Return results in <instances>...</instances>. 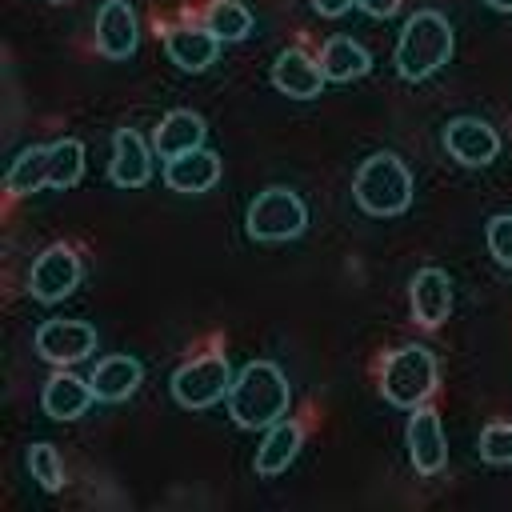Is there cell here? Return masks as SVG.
<instances>
[{
  "instance_id": "ba28073f",
  "label": "cell",
  "mask_w": 512,
  "mask_h": 512,
  "mask_svg": "<svg viewBox=\"0 0 512 512\" xmlns=\"http://www.w3.org/2000/svg\"><path fill=\"white\" fill-rule=\"evenodd\" d=\"M36 352H40V360H48L56 368H72L96 352V328L88 320L52 316L36 328Z\"/></svg>"
},
{
  "instance_id": "7402d4cb",
  "label": "cell",
  "mask_w": 512,
  "mask_h": 512,
  "mask_svg": "<svg viewBox=\"0 0 512 512\" xmlns=\"http://www.w3.org/2000/svg\"><path fill=\"white\" fill-rule=\"evenodd\" d=\"M4 184H8V196H32V192L48 188V144H28L12 160Z\"/></svg>"
},
{
  "instance_id": "3957f363",
  "label": "cell",
  "mask_w": 512,
  "mask_h": 512,
  "mask_svg": "<svg viewBox=\"0 0 512 512\" xmlns=\"http://www.w3.org/2000/svg\"><path fill=\"white\" fill-rule=\"evenodd\" d=\"M412 192H416L412 172L396 152H372L352 176V200L360 204V212L380 220L408 212Z\"/></svg>"
},
{
  "instance_id": "8fae6325",
  "label": "cell",
  "mask_w": 512,
  "mask_h": 512,
  "mask_svg": "<svg viewBox=\"0 0 512 512\" xmlns=\"http://www.w3.org/2000/svg\"><path fill=\"white\" fill-rule=\"evenodd\" d=\"M404 444H408V460H412V468H416L420 476H436V472L444 468V460H448L440 416H436L428 404H416V408H412Z\"/></svg>"
},
{
  "instance_id": "9a60e30c",
  "label": "cell",
  "mask_w": 512,
  "mask_h": 512,
  "mask_svg": "<svg viewBox=\"0 0 512 512\" xmlns=\"http://www.w3.org/2000/svg\"><path fill=\"white\" fill-rule=\"evenodd\" d=\"M108 176H112L116 188H144L152 180V148L136 128H120L112 136Z\"/></svg>"
},
{
  "instance_id": "f546056e",
  "label": "cell",
  "mask_w": 512,
  "mask_h": 512,
  "mask_svg": "<svg viewBox=\"0 0 512 512\" xmlns=\"http://www.w3.org/2000/svg\"><path fill=\"white\" fill-rule=\"evenodd\" d=\"M488 8H496V12H512V0H484Z\"/></svg>"
},
{
  "instance_id": "f1b7e54d",
  "label": "cell",
  "mask_w": 512,
  "mask_h": 512,
  "mask_svg": "<svg viewBox=\"0 0 512 512\" xmlns=\"http://www.w3.org/2000/svg\"><path fill=\"white\" fill-rule=\"evenodd\" d=\"M352 4H356V0H312V8H316L324 20H336V16H344Z\"/></svg>"
},
{
  "instance_id": "ffe728a7",
  "label": "cell",
  "mask_w": 512,
  "mask_h": 512,
  "mask_svg": "<svg viewBox=\"0 0 512 512\" xmlns=\"http://www.w3.org/2000/svg\"><path fill=\"white\" fill-rule=\"evenodd\" d=\"M268 436H264V444L256 448V476H280L292 460H296V452H300V444H304V424L300 420H276L272 428H264Z\"/></svg>"
},
{
  "instance_id": "83f0119b",
  "label": "cell",
  "mask_w": 512,
  "mask_h": 512,
  "mask_svg": "<svg viewBox=\"0 0 512 512\" xmlns=\"http://www.w3.org/2000/svg\"><path fill=\"white\" fill-rule=\"evenodd\" d=\"M356 8L364 16H372V20H388V16L400 12V0H356Z\"/></svg>"
},
{
  "instance_id": "277c9868",
  "label": "cell",
  "mask_w": 512,
  "mask_h": 512,
  "mask_svg": "<svg viewBox=\"0 0 512 512\" xmlns=\"http://www.w3.org/2000/svg\"><path fill=\"white\" fill-rule=\"evenodd\" d=\"M436 384H440V364L424 344H400L380 364V396L396 408L412 412L416 404H428Z\"/></svg>"
},
{
  "instance_id": "5b68a950",
  "label": "cell",
  "mask_w": 512,
  "mask_h": 512,
  "mask_svg": "<svg viewBox=\"0 0 512 512\" xmlns=\"http://www.w3.org/2000/svg\"><path fill=\"white\" fill-rule=\"evenodd\" d=\"M248 236L260 240V244H280V240H296L304 228H308V208L304 200L284 188V184H272L264 192H256V200L248 204Z\"/></svg>"
},
{
  "instance_id": "7a4b0ae2",
  "label": "cell",
  "mask_w": 512,
  "mask_h": 512,
  "mask_svg": "<svg viewBox=\"0 0 512 512\" xmlns=\"http://www.w3.org/2000/svg\"><path fill=\"white\" fill-rule=\"evenodd\" d=\"M452 56V24L444 12L436 8H420L404 20L400 36H396V72L408 80V84H420L428 76H436Z\"/></svg>"
},
{
  "instance_id": "4dcf8cb0",
  "label": "cell",
  "mask_w": 512,
  "mask_h": 512,
  "mask_svg": "<svg viewBox=\"0 0 512 512\" xmlns=\"http://www.w3.org/2000/svg\"><path fill=\"white\" fill-rule=\"evenodd\" d=\"M48 4H64V0H48Z\"/></svg>"
},
{
  "instance_id": "cb8c5ba5",
  "label": "cell",
  "mask_w": 512,
  "mask_h": 512,
  "mask_svg": "<svg viewBox=\"0 0 512 512\" xmlns=\"http://www.w3.org/2000/svg\"><path fill=\"white\" fill-rule=\"evenodd\" d=\"M84 176V144L64 136L48 144V188H72Z\"/></svg>"
},
{
  "instance_id": "d6986e66",
  "label": "cell",
  "mask_w": 512,
  "mask_h": 512,
  "mask_svg": "<svg viewBox=\"0 0 512 512\" xmlns=\"http://www.w3.org/2000/svg\"><path fill=\"white\" fill-rule=\"evenodd\" d=\"M88 380H92V392H96L100 404H120V400H128V396L140 388L144 364H140L136 356H104V360L92 368Z\"/></svg>"
},
{
  "instance_id": "7c38bea8",
  "label": "cell",
  "mask_w": 512,
  "mask_h": 512,
  "mask_svg": "<svg viewBox=\"0 0 512 512\" xmlns=\"http://www.w3.org/2000/svg\"><path fill=\"white\" fill-rule=\"evenodd\" d=\"M324 84L328 80L320 72V60L308 48H300V44L284 48L276 56V64H272V88L284 92V96H292V100H312V96H320Z\"/></svg>"
},
{
  "instance_id": "8992f818",
  "label": "cell",
  "mask_w": 512,
  "mask_h": 512,
  "mask_svg": "<svg viewBox=\"0 0 512 512\" xmlns=\"http://www.w3.org/2000/svg\"><path fill=\"white\" fill-rule=\"evenodd\" d=\"M228 388H232V368L224 352H200L172 372V400L192 412L212 408L216 400L228 396Z\"/></svg>"
},
{
  "instance_id": "30bf717a",
  "label": "cell",
  "mask_w": 512,
  "mask_h": 512,
  "mask_svg": "<svg viewBox=\"0 0 512 512\" xmlns=\"http://www.w3.org/2000/svg\"><path fill=\"white\" fill-rule=\"evenodd\" d=\"M96 52L108 56V60H128L140 44V20H136V8L128 0H104L100 12H96Z\"/></svg>"
},
{
  "instance_id": "44dd1931",
  "label": "cell",
  "mask_w": 512,
  "mask_h": 512,
  "mask_svg": "<svg viewBox=\"0 0 512 512\" xmlns=\"http://www.w3.org/2000/svg\"><path fill=\"white\" fill-rule=\"evenodd\" d=\"M316 60H320L324 80H332V84H352V80L368 76V68H372L368 48H364L360 40H352V36H332V40L320 48Z\"/></svg>"
},
{
  "instance_id": "5bb4252c",
  "label": "cell",
  "mask_w": 512,
  "mask_h": 512,
  "mask_svg": "<svg viewBox=\"0 0 512 512\" xmlns=\"http://www.w3.org/2000/svg\"><path fill=\"white\" fill-rule=\"evenodd\" d=\"M164 52L180 72H204L220 56V40L204 24H168L164 28Z\"/></svg>"
},
{
  "instance_id": "ac0fdd59",
  "label": "cell",
  "mask_w": 512,
  "mask_h": 512,
  "mask_svg": "<svg viewBox=\"0 0 512 512\" xmlns=\"http://www.w3.org/2000/svg\"><path fill=\"white\" fill-rule=\"evenodd\" d=\"M92 400H96L92 380H84V376H76V372H68V368L52 372L48 384H44V396H40V404H44V412H48L52 420H76V416L88 412Z\"/></svg>"
},
{
  "instance_id": "484cf974",
  "label": "cell",
  "mask_w": 512,
  "mask_h": 512,
  "mask_svg": "<svg viewBox=\"0 0 512 512\" xmlns=\"http://www.w3.org/2000/svg\"><path fill=\"white\" fill-rule=\"evenodd\" d=\"M480 460H488V464H496V468H504V464H512V424H504V420H496V424H488L484 432H480Z\"/></svg>"
},
{
  "instance_id": "603a6c76",
  "label": "cell",
  "mask_w": 512,
  "mask_h": 512,
  "mask_svg": "<svg viewBox=\"0 0 512 512\" xmlns=\"http://www.w3.org/2000/svg\"><path fill=\"white\" fill-rule=\"evenodd\" d=\"M204 28L220 40V44H236L252 32V12L240 0H212L204 8Z\"/></svg>"
},
{
  "instance_id": "6da1fadb",
  "label": "cell",
  "mask_w": 512,
  "mask_h": 512,
  "mask_svg": "<svg viewBox=\"0 0 512 512\" xmlns=\"http://www.w3.org/2000/svg\"><path fill=\"white\" fill-rule=\"evenodd\" d=\"M288 404H292V388H288V376L280 364L272 360H248L236 376H232V388H228V416L256 432V428H272L276 420L288 416Z\"/></svg>"
},
{
  "instance_id": "4fadbf2b",
  "label": "cell",
  "mask_w": 512,
  "mask_h": 512,
  "mask_svg": "<svg viewBox=\"0 0 512 512\" xmlns=\"http://www.w3.org/2000/svg\"><path fill=\"white\" fill-rule=\"evenodd\" d=\"M408 308L420 328H440L452 312V280L440 268H420L408 280Z\"/></svg>"
},
{
  "instance_id": "52a82bcc",
  "label": "cell",
  "mask_w": 512,
  "mask_h": 512,
  "mask_svg": "<svg viewBox=\"0 0 512 512\" xmlns=\"http://www.w3.org/2000/svg\"><path fill=\"white\" fill-rule=\"evenodd\" d=\"M80 276H84V264H80L76 248H68V244H48V248L36 256L32 272H28V292H32V300H40V304H60L64 296H72V292L80 288Z\"/></svg>"
},
{
  "instance_id": "4316f807",
  "label": "cell",
  "mask_w": 512,
  "mask_h": 512,
  "mask_svg": "<svg viewBox=\"0 0 512 512\" xmlns=\"http://www.w3.org/2000/svg\"><path fill=\"white\" fill-rule=\"evenodd\" d=\"M484 240H488V252L500 268H512V216L508 212H496L484 228Z\"/></svg>"
},
{
  "instance_id": "e0dca14e",
  "label": "cell",
  "mask_w": 512,
  "mask_h": 512,
  "mask_svg": "<svg viewBox=\"0 0 512 512\" xmlns=\"http://www.w3.org/2000/svg\"><path fill=\"white\" fill-rule=\"evenodd\" d=\"M204 136H208L204 116L192 112V108H176V112H168V116L156 124V132H152V152H156L160 160H172V156H180V152L204 148Z\"/></svg>"
},
{
  "instance_id": "d4e9b609",
  "label": "cell",
  "mask_w": 512,
  "mask_h": 512,
  "mask_svg": "<svg viewBox=\"0 0 512 512\" xmlns=\"http://www.w3.org/2000/svg\"><path fill=\"white\" fill-rule=\"evenodd\" d=\"M28 472L44 492H60L64 488V460L48 440H36L28 448Z\"/></svg>"
},
{
  "instance_id": "2e32d148",
  "label": "cell",
  "mask_w": 512,
  "mask_h": 512,
  "mask_svg": "<svg viewBox=\"0 0 512 512\" xmlns=\"http://www.w3.org/2000/svg\"><path fill=\"white\" fill-rule=\"evenodd\" d=\"M216 180H220V156L212 148H192V152L164 160V184L172 192H184V196L208 192L216 188Z\"/></svg>"
},
{
  "instance_id": "9c48e42d",
  "label": "cell",
  "mask_w": 512,
  "mask_h": 512,
  "mask_svg": "<svg viewBox=\"0 0 512 512\" xmlns=\"http://www.w3.org/2000/svg\"><path fill=\"white\" fill-rule=\"evenodd\" d=\"M444 148L464 168H484L500 156V132L480 116H456L444 128Z\"/></svg>"
}]
</instances>
